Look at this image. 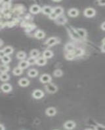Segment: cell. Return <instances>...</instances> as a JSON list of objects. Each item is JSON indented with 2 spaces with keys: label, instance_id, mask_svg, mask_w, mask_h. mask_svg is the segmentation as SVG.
Instances as JSON below:
<instances>
[{
  "label": "cell",
  "instance_id": "cell-9",
  "mask_svg": "<svg viewBox=\"0 0 105 130\" xmlns=\"http://www.w3.org/2000/svg\"><path fill=\"white\" fill-rule=\"evenodd\" d=\"M40 7L38 6V5H32L30 8V12L33 14H37L38 13L39 11H40Z\"/></svg>",
  "mask_w": 105,
  "mask_h": 130
},
{
  "label": "cell",
  "instance_id": "cell-24",
  "mask_svg": "<svg viewBox=\"0 0 105 130\" xmlns=\"http://www.w3.org/2000/svg\"><path fill=\"white\" fill-rule=\"evenodd\" d=\"M39 51H38V50H35V49H34V50H32V51L30 52V56H31L32 57L37 58L39 56Z\"/></svg>",
  "mask_w": 105,
  "mask_h": 130
},
{
  "label": "cell",
  "instance_id": "cell-35",
  "mask_svg": "<svg viewBox=\"0 0 105 130\" xmlns=\"http://www.w3.org/2000/svg\"><path fill=\"white\" fill-rule=\"evenodd\" d=\"M1 1H3V3H6V4H7V3H9L10 2H11V0H1Z\"/></svg>",
  "mask_w": 105,
  "mask_h": 130
},
{
  "label": "cell",
  "instance_id": "cell-32",
  "mask_svg": "<svg viewBox=\"0 0 105 130\" xmlns=\"http://www.w3.org/2000/svg\"><path fill=\"white\" fill-rule=\"evenodd\" d=\"M83 51H82L81 48H78V49L75 52V54H76V55H78V56H80V55H82V54H83Z\"/></svg>",
  "mask_w": 105,
  "mask_h": 130
},
{
  "label": "cell",
  "instance_id": "cell-6",
  "mask_svg": "<svg viewBox=\"0 0 105 130\" xmlns=\"http://www.w3.org/2000/svg\"><path fill=\"white\" fill-rule=\"evenodd\" d=\"M56 112H57L56 109L53 108V107H49L46 111V114H47L49 116H54V114H56Z\"/></svg>",
  "mask_w": 105,
  "mask_h": 130
},
{
  "label": "cell",
  "instance_id": "cell-20",
  "mask_svg": "<svg viewBox=\"0 0 105 130\" xmlns=\"http://www.w3.org/2000/svg\"><path fill=\"white\" fill-rule=\"evenodd\" d=\"M53 12L56 13L58 16V15H60V14H61L62 13H63V9L61 7H57L53 9Z\"/></svg>",
  "mask_w": 105,
  "mask_h": 130
},
{
  "label": "cell",
  "instance_id": "cell-39",
  "mask_svg": "<svg viewBox=\"0 0 105 130\" xmlns=\"http://www.w3.org/2000/svg\"><path fill=\"white\" fill-rule=\"evenodd\" d=\"M53 1H60L61 0H53Z\"/></svg>",
  "mask_w": 105,
  "mask_h": 130
},
{
  "label": "cell",
  "instance_id": "cell-17",
  "mask_svg": "<svg viewBox=\"0 0 105 130\" xmlns=\"http://www.w3.org/2000/svg\"><path fill=\"white\" fill-rule=\"evenodd\" d=\"M53 56V52L52 51H49V50H46L44 51L43 52V57L47 58H51Z\"/></svg>",
  "mask_w": 105,
  "mask_h": 130
},
{
  "label": "cell",
  "instance_id": "cell-18",
  "mask_svg": "<svg viewBox=\"0 0 105 130\" xmlns=\"http://www.w3.org/2000/svg\"><path fill=\"white\" fill-rule=\"evenodd\" d=\"M77 33L81 37H85L86 35H87L86 30L83 29H77Z\"/></svg>",
  "mask_w": 105,
  "mask_h": 130
},
{
  "label": "cell",
  "instance_id": "cell-13",
  "mask_svg": "<svg viewBox=\"0 0 105 130\" xmlns=\"http://www.w3.org/2000/svg\"><path fill=\"white\" fill-rule=\"evenodd\" d=\"M46 63H47V60H46V58L44 57L38 58V59L37 60V62H36V64H38V65H40V66L44 65Z\"/></svg>",
  "mask_w": 105,
  "mask_h": 130
},
{
  "label": "cell",
  "instance_id": "cell-29",
  "mask_svg": "<svg viewBox=\"0 0 105 130\" xmlns=\"http://www.w3.org/2000/svg\"><path fill=\"white\" fill-rule=\"evenodd\" d=\"M54 75L55 76H61L62 75V71L60 69H57L54 72Z\"/></svg>",
  "mask_w": 105,
  "mask_h": 130
},
{
  "label": "cell",
  "instance_id": "cell-12",
  "mask_svg": "<svg viewBox=\"0 0 105 130\" xmlns=\"http://www.w3.org/2000/svg\"><path fill=\"white\" fill-rule=\"evenodd\" d=\"M19 84L20 86H22V87H25L27 86L29 84V80L26 79H21L20 80H19Z\"/></svg>",
  "mask_w": 105,
  "mask_h": 130
},
{
  "label": "cell",
  "instance_id": "cell-23",
  "mask_svg": "<svg viewBox=\"0 0 105 130\" xmlns=\"http://www.w3.org/2000/svg\"><path fill=\"white\" fill-rule=\"evenodd\" d=\"M1 60L4 64H8L11 61V58L9 56V55H5L3 58H1Z\"/></svg>",
  "mask_w": 105,
  "mask_h": 130
},
{
  "label": "cell",
  "instance_id": "cell-15",
  "mask_svg": "<svg viewBox=\"0 0 105 130\" xmlns=\"http://www.w3.org/2000/svg\"><path fill=\"white\" fill-rule=\"evenodd\" d=\"M30 65L28 63V60L27 61H25V60H23L22 61H20L19 64V67L22 69H26V67H28V65Z\"/></svg>",
  "mask_w": 105,
  "mask_h": 130
},
{
  "label": "cell",
  "instance_id": "cell-11",
  "mask_svg": "<svg viewBox=\"0 0 105 130\" xmlns=\"http://www.w3.org/2000/svg\"><path fill=\"white\" fill-rule=\"evenodd\" d=\"M78 14H79V12L76 9H71L68 11V14L71 17H76L78 15Z\"/></svg>",
  "mask_w": 105,
  "mask_h": 130
},
{
  "label": "cell",
  "instance_id": "cell-26",
  "mask_svg": "<svg viewBox=\"0 0 105 130\" xmlns=\"http://www.w3.org/2000/svg\"><path fill=\"white\" fill-rule=\"evenodd\" d=\"M28 63L30 65H34V64H36L37 60H36L35 58L32 57V56H31V57L28 60Z\"/></svg>",
  "mask_w": 105,
  "mask_h": 130
},
{
  "label": "cell",
  "instance_id": "cell-34",
  "mask_svg": "<svg viewBox=\"0 0 105 130\" xmlns=\"http://www.w3.org/2000/svg\"><path fill=\"white\" fill-rule=\"evenodd\" d=\"M98 1L101 5H105V0H98Z\"/></svg>",
  "mask_w": 105,
  "mask_h": 130
},
{
  "label": "cell",
  "instance_id": "cell-36",
  "mask_svg": "<svg viewBox=\"0 0 105 130\" xmlns=\"http://www.w3.org/2000/svg\"><path fill=\"white\" fill-rule=\"evenodd\" d=\"M101 28H102L103 30H105V22H104L102 25H101Z\"/></svg>",
  "mask_w": 105,
  "mask_h": 130
},
{
  "label": "cell",
  "instance_id": "cell-30",
  "mask_svg": "<svg viewBox=\"0 0 105 130\" xmlns=\"http://www.w3.org/2000/svg\"><path fill=\"white\" fill-rule=\"evenodd\" d=\"M58 15L56 14L54 12H53L52 13H51L50 14H49V18H51V19H57L58 18Z\"/></svg>",
  "mask_w": 105,
  "mask_h": 130
},
{
  "label": "cell",
  "instance_id": "cell-28",
  "mask_svg": "<svg viewBox=\"0 0 105 130\" xmlns=\"http://www.w3.org/2000/svg\"><path fill=\"white\" fill-rule=\"evenodd\" d=\"M1 73H6L7 71L9 70V67L5 65H1Z\"/></svg>",
  "mask_w": 105,
  "mask_h": 130
},
{
  "label": "cell",
  "instance_id": "cell-2",
  "mask_svg": "<svg viewBox=\"0 0 105 130\" xmlns=\"http://www.w3.org/2000/svg\"><path fill=\"white\" fill-rule=\"evenodd\" d=\"M33 97L35 99H40L42 98V97L43 96V92L39 90H36L34 92H33L32 94Z\"/></svg>",
  "mask_w": 105,
  "mask_h": 130
},
{
  "label": "cell",
  "instance_id": "cell-4",
  "mask_svg": "<svg viewBox=\"0 0 105 130\" xmlns=\"http://www.w3.org/2000/svg\"><path fill=\"white\" fill-rule=\"evenodd\" d=\"M51 76L49 75L45 74L40 77V81L43 83H48L51 81Z\"/></svg>",
  "mask_w": 105,
  "mask_h": 130
},
{
  "label": "cell",
  "instance_id": "cell-8",
  "mask_svg": "<svg viewBox=\"0 0 105 130\" xmlns=\"http://www.w3.org/2000/svg\"><path fill=\"white\" fill-rule=\"evenodd\" d=\"M57 43V39L54 37H51V38H49L48 39L47 41H46L45 44L47 45H49V46H53L54 45V44H56Z\"/></svg>",
  "mask_w": 105,
  "mask_h": 130
},
{
  "label": "cell",
  "instance_id": "cell-38",
  "mask_svg": "<svg viewBox=\"0 0 105 130\" xmlns=\"http://www.w3.org/2000/svg\"><path fill=\"white\" fill-rule=\"evenodd\" d=\"M102 43H103V44H105V38L103 39V41H102Z\"/></svg>",
  "mask_w": 105,
  "mask_h": 130
},
{
  "label": "cell",
  "instance_id": "cell-5",
  "mask_svg": "<svg viewBox=\"0 0 105 130\" xmlns=\"http://www.w3.org/2000/svg\"><path fill=\"white\" fill-rule=\"evenodd\" d=\"M75 126H76V124L72 121H68L64 124V127L66 129H68V130L73 129L75 127Z\"/></svg>",
  "mask_w": 105,
  "mask_h": 130
},
{
  "label": "cell",
  "instance_id": "cell-14",
  "mask_svg": "<svg viewBox=\"0 0 105 130\" xmlns=\"http://www.w3.org/2000/svg\"><path fill=\"white\" fill-rule=\"evenodd\" d=\"M3 51L4 52V53L5 54V55H10V54L13 53V49L11 47H7L3 49Z\"/></svg>",
  "mask_w": 105,
  "mask_h": 130
},
{
  "label": "cell",
  "instance_id": "cell-33",
  "mask_svg": "<svg viewBox=\"0 0 105 130\" xmlns=\"http://www.w3.org/2000/svg\"><path fill=\"white\" fill-rule=\"evenodd\" d=\"M74 54H72V53H70V52H69L68 54V55L66 56V58L67 59H68V60H72V59H74Z\"/></svg>",
  "mask_w": 105,
  "mask_h": 130
},
{
  "label": "cell",
  "instance_id": "cell-16",
  "mask_svg": "<svg viewBox=\"0 0 105 130\" xmlns=\"http://www.w3.org/2000/svg\"><path fill=\"white\" fill-rule=\"evenodd\" d=\"M0 78H1V81H7L8 80H9L10 76L6 73H1Z\"/></svg>",
  "mask_w": 105,
  "mask_h": 130
},
{
  "label": "cell",
  "instance_id": "cell-22",
  "mask_svg": "<svg viewBox=\"0 0 105 130\" xmlns=\"http://www.w3.org/2000/svg\"><path fill=\"white\" fill-rule=\"evenodd\" d=\"M28 75L30 77H35L38 75V71L35 69H30L28 71Z\"/></svg>",
  "mask_w": 105,
  "mask_h": 130
},
{
  "label": "cell",
  "instance_id": "cell-21",
  "mask_svg": "<svg viewBox=\"0 0 105 130\" xmlns=\"http://www.w3.org/2000/svg\"><path fill=\"white\" fill-rule=\"evenodd\" d=\"M22 73V69H21L20 67H16V68H15L14 69H13V73H14V75H20Z\"/></svg>",
  "mask_w": 105,
  "mask_h": 130
},
{
  "label": "cell",
  "instance_id": "cell-10",
  "mask_svg": "<svg viewBox=\"0 0 105 130\" xmlns=\"http://www.w3.org/2000/svg\"><path fill=\"white\" fill-rule=\"evenodd\" d=\"M11 89H12V87L9 84H3V85L1 86V90L4 92H10L11 90Z\"/></svg>",
  "mask_w": 105,
  "mask_h": 130
},
{
  "label": "cell",
  "instance_id": "cell-27",
  "mask_svg": "<svg viewBox=\"0 0 105 130\" xmlns=\"http://www.w3.org/2000/svg\"><path fill=\"white\" fill-rule=\"evenodd\" d=\"M57 22L59 24H64L66 22V18L64 16H58Z\"/></svg>",
  "mask_w": 105,
  "mask_h": 130
},
{
  "label": "cell",
  "instance_id": "cell-37",
  "mask_svg": "<svg viewBox=\"0 0 105 130\" xmlns=\"http://www.w3.org/2000/svg\"><path fill=\"white\" fill-rule=\"evenodd\" d=\"M102 51L103 52H105V44H103L102 46Z\"/></svg>",
  "mask_w": 105,
  "mask_h": 130
},
{
  "label": "cell",
  "instance_id": "cell-3",
  "mask_svg": "<svg viewBox=\"0 0 105 130\" xmlns=\"http://www.w3.org/2000/svg\"><path fill=\"white\" fill-rule=\"evenodd\" d=\"M46 88L48 92L50 93H54L57 91V87L53 84H49L46 87Z\"/></svg>",
  "mask_w": 105,
  "mask_h": 130
},
{
  "label": "cell",
  "instance_id": "cell-25",
  "mask_svg": "<svg viewBox=\"0 0 105 130\" xmlns=\"http://www.w3.org/2000/svg\"><path fill=\"white\" fill-rule=\"evenodd\" d=\"M26 55L24 52H18V54H16V57L20 60H24L26 58Z\"/></svg>",
  "mask_w": 105,
  "mask_h": 130
},
{
  "label": "cell",
  "instance_id": "cell-19",
  "mask_svg": "<svg viewBox=\"0 0 105 130\" xmlns=\"http://www.w3.org/2000/svg\"><path fill=\"white\" fill-rule=\"evenodd\" d=\"M35 36L36 38L39 39L43 38V37H45L44 32H42V31H40V30H39V31H38V32L35 33Z\"/></svg>",
  "mask_w": 105,
  "mask_h": 130
},
{
  "label": "cell",
  "instance_id": "cell-7",
  "mask_svg": "<svg viewBox=\"0 0 105 130\" xmlns=\"http://www.w3.org/2000/svg\"><path fill=\"white\" fill-rule=\"evenodd\" d=\"M42 12L45 14H50L53 12V9L49 6H45L42 9Z\"/></svg>",
  "mask_w": 105,
  "mask_h": 130
},
{
  "label": "cell",
  "instance_id": "cell-1",
  "mask_svg": "<svg viewBox=\"0 0 105 130\" xmlns=\"http://www.w3.org/2000/svg\"><path fill=\"white\" fill-rule=\"evenodd\" d=\"M84 14L87 17L91 18V17H93V16H95V9H92V8H87V9H86L85 10Z\"/></svg>",
  "mask_w": 105,
  "mask_h": 130
},
{
  "label": "cell",
  "instance_id": "cell-31",
  "mask_svg": "<svg viewBox=\"0 0 105 130\" xmlns=\"http://www.w3.org/2000/svg\"><path fill=\"white\" fill-rule=\"evenodd\" d=\"M66 50L68 51H69V52H72V51H74V46L72 44H68V45H66Z\"/></svg>",
  "mask_w": 105,
  "mask_h": 130
}]
</instances>
